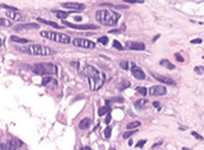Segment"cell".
Here are the masks:
<instances>
[{"label": "cell", "instance_id": "cell-1", "mask_svg": "<svg viewBox=\"0 0 204 150\" xmlns=\"http://www.w3.org/2000/svg\"><path fill=\"white\" fill-rule=\"evenodd\" d=\"M82 73L88 77V82H89V89L92 91H97L103 86L104 81H105V74L100 73L98 69H95L92 65H86L84 69L82 70Z\"/></svg>", "mask_w": 204, "mask_h": 150}, {"label": "cell", "instance_id": "cell-2", "mask_svg": "<svg viewBox=\"0 0 204 150\" xmlns=\"http://www.w3.org/2000/svg\"><path fill=\"white\" fill-rule=\"evenodd\" d=\"M95 19L102 25L114 26L120 20V14L113 11V10H98L95 12Z\"/></svg>", "mask_w": 204, "mask_h": 150}, {"label": "cell", "instance_id": "cell-3", "mask_svg": "<svg viewBox=\"0 0 204 150\" xmlns=\"http://www.w3.org/2000/svg\"><path fill=\"white\" fill-rule=\"evenodd\" d=\"M21 52H25L27 54H31V55H52L54 54V51L49 47H46V46H41V45H29L27 47H21L19 48Z\"/></svg>", "mask_w": 204, "mask_h": 150}, {"label": "cell", "instance_id": "cell-4", "mask_svg": "<svg viewBox=\"0 0 204 150\" xmlns=\"http://www.w3.org/2000/svg\"><path fill=\"white\" fill-rule=\"evenodd\" d=\"M32 71L38 75H51L57 74V66L52 63H38L32 66Z\"/></svg>", "mask_w": 204, "mask_h": 150}, {"label": "cell", "instance_id": "cell-5", "mask_svg": "<svg viewBox=\"0 0 204 150\" xmlns=\"http://www.w3.org/2000/svg\"><path fill=\"white\" fill-rule=\"evenodd\" d=\"M41 36L47 38V40L54 41L58 43H71V37L68 35L64 33H59V32H52V31H41Z\"/></svg>", "mask_w": 204, "mask_h": 150}, {"label": "cell", "instance_id": "cell-6", "mask_svg": "<svg viewBox=\"0 0 204 150\" xmlns=\"http://www.w3.org/2000/svg\"><path fill=\"white\" fill-rule=\"evenodd\" d=\"M72 43H73V46L81 47V48H88V49L95 48V43L89 40H86V38H74L72 41Z\"/></svg>", "mask_w": 204, "mask_h": 150}, {"label": "cell", "instance_id": "cell-7", "mask_svg": "<svg viewBox=\"0 0 204 150\" xmlns=\"http://www.w3.org/2000/svg\"><path fill=\"white\" fill-rule=\"evenodd\" d=\"M131 74L134 75V77H136L137 80H143L146 77V74L140 66H137L136 64L131 63Z\"/></svg>", "mask_w": 204, "mask_h": 150}, {"label": "cell", "instance_id": "cell-8", "mask_svg": "<svg viewBox=\"0 0 204 150\" xmlns=\"http://www.w3.org/2000/svg\"><path fill=\"white\" fill-rule=\"evenodd\" d=\"M147 92H150L151 96H163V95L167 93V90L162 85H156L150 87V90H147Z\"/></svg>", "mask_w": 204, "mask_h": 150}, {"label": "cell", "instance_id": "cell-9", "mask_svg": "<svg viewBox=\"0 0 204 150\" xmlns=\"http://www.w3.org/2000/svg\"><path fill=\"white\" fill-rule=\"evenodd\" d=\"M64 25L68 26L71 29H76V30H98L97 25H92V24H87V25H76V24H71L64 21Z\"/></svg>", "mask_w": 204, "mask_h": 150}, {"label": "cell", "instance_id": "cell-10", "mask_svg": "<svg viewBox=\"0 0 204 150\" xmlns=\"http://www.w3.org/2000/svg\"><path fill=\"white\" fill-rule=\"evenodd\" d=\"M61 5L66 9H72L73 11H81V10L86 9V5L79 4V3H62Z\"/></svg>", "mask_w": 204, "mask_h": 150}, {"label": "cell", "instance_id": "cell-11", "mask_svg": "<svg viewBox=\"0 0 204 150\" xmlns=\"http://www.w3.org/2000/svg\"><path fill=\"white\" fill-rule=\"evenodd\" d=\"M37 30L40 29V25L37 24H22V25H17L14 27L15 31H24V30Z\"/></svg>", "mask_w": 204, "mask_h": 150}, {"label": "cell", "instance_id": "cell-12", "mask_svg": "<svg viewBox=\"0 0 204 150\" xmlns=\"http://www.w3.org/2000/svg\"><path fill=\"white\" fill-rule=\"evenodd\" d=\"M152 76L155 77L156 80H158L160 82H163V84H168V85H176L175 80H172L167 76H163V75H158V74H152Z\"/></svg>", "mask_w": 204, "mask_h": 150}, {"label": "cell", "instance_id": "cell-13", "mask_svg": "<svg viewBox=\"0 0 204 150\" xmlns=\"http://www.w3.org/2000/svg\"><path fill=\"white\" fill-rule=\"evenodd\" d=\"M21 145H22V142L19 140V139H16V138H11L8 143L9 150H16V149H19Z\"/></svg>", "mask_w": 204, "mask_h": 150}, {"label": "cell", "instance_id": "cell-14", "mask_svg": "<svg viewBox=\"0 0 204 150\" xmlns=\"http://www.w3.org/2000/svg\"><path fill=\"white\" fill-rule=\"evenodd\" d=\"M6 16H8L10 20H14V21H22L24 20V16H22L19 11H8L6 12Z\"/></svg>", "mask_w": 204, "mask_h": 150}, {"label": "cell", "instance_id": "cell-15", "mask_svg": "<svg viewBox=\"0 0 204 150\" xmlns=\"http://www.w3.org/2000/svg\"><path fill=\"white\" fill-rule=\"evenodd\" d=\"M127 47L131 51H143L145 49V45L141 43V42H131V43L127 45Z\"/></svg>", "mask_w": 204, "mask_h": 150}, {"label": "cell", "instance_id": "cell-16", "mask_svg": "<svg viewBox=\"0 0 204 150\" xmlns=\"http://www.w3.org/2000/svg\"><path fill=\"white\" fill-rule=\"evenodd\" d=\"M105 103H106L105 106H103V107H100V108L98 110V114H99V116H104L105 113H109V112H110V101H109V100H106Z\"/></svg>", "mask_w": 204, "mask_h": 150}, {"label": "cell", "instance_id": "cell-17", "mask_svg": "<svg viewBox=\"0 0 204 150\" xmlns=\"http://www.w3.org/2000/svg\"><path fill=\"white\" fill-rule=\"evenodd\" d=\"M37 21H38V22H41V24H45V25H48V26H52V27H54V29H61V25L56 24V22H52V21L45 20V19H41V17H38V19H37Z\"/></svg>", "mask_w": 204, "mask_h": 150}, {"label": "cell", "instance_id": "cell-18", "mask_svg": "<svg viewBox=\"0 0 204 150\" xmlns=\"http://www.w3.org/2000/svg\"><path fill=\"white\" fill-rule=\"evenodd\" d=\"M160 65H161V66H165V68H167V69H170V70L176 69L175 64H172L168 59H162V60H160Z\"/></svg>", "mask_w": 204, "mask_h": 150}, {"label": "cell", "instance_id": "cell-19", "mask_svg": "<svg viewBox=\"0 0 204 150\" xmlns=\"http://www.w3.org/2000/svg\"><path fill=\"white\" fill-rule=\"evenodd\" d=\"M53 14L58 17V19H62V20H64L66 17L69 16V11H58V10H53Z\"/></svg>", "mask_w": 204, "mask_h": 150}, {"label": "cell", "instance_id": "cell-20", "mask_svg": "<svg viewBox=\"0 0 204 150\" xmlns=\"http://www.w3.org/2000/svg\"><path fill=\"white\" fill-rule=\"evenodd\" d=\"M90 118H83L81 122H79V128L81 129H87V128H89L90 126Z\"/></svg>", "mask_w": 204, "mask_h": 150}, {"label": "cell", "instance_id": "cell-21", "mask_svg": "<svg viewBox=\"0 0 204 150\" xmlns=\"http://www.w3.org/2000/svg\"><path fill=\"white\" fill-rule=\"evenodd\" d=\"M147 103H148V101H147L146 98H141V100H137V101L135 102V107H136V108H141V110H142V108L146 107Z\"/></svg>", "mask_w": 204, "mask_h": 150}, {"label": "cell", "instance_id": "cell-22", "mask_svg": "<svg viewBox=\"0 0 204 150\" xmlns=\"http://www.w3.org/2000/svg\"><path fill=\"white\" fill-rule=\"evenodd\" d=\"M10 40L12 42H16V43H27L29 42V40H26V38H21V37H16V36H11Z\"/></svg>", "mask_w": 204, "mask_h": 150}, {"label": "cell", "instance_id": "cell-23", "mask_svg": "<svg viewBox=\"0 0 204 150\" xmlns=\"http://www.w3.org/2000/svg\"><path fill=\"white\" fill-rule=\"evenodd\" d=\"M11 20L4 19V17H0V26H4V27H10L11 26Z\"/></svg>", "mask_w": 204, "mask_h": 150}, {"label": "cell", "instance_id": "cell-24", "mask_svg": "<svg viewBox=\"0 0 204 150\" xmlns=\"http://www.w3.org/2000/svg\"><path fill=\"white\" fill-rule=\"evenodd\" d=\"M141 126V123H140L139 121H135V122H131V123H129L126 126V128L129 130H131V129H135V128H137V127H140Z\"/></svg>", "mask_w": 204, "mask_h": 150}, {"label": "cell", "instance_id": "cell-25", "mask_svg": "<svg viewBox=\"0 0 204 150\" xmlns=\"http://www.w3.org/2000/svg\"><path fill=\"white\" fill-rule=\"evenodd\" d=\"M135 133H137V130H136V129H135V130H127V132H125V133L122 134V138H124V139L130 138L131 135H134Z\"/></svg>", "mask_w": 204, "mask_h": 150}, {"label": "cell", "instance_id": "cell-26", "mask_svg": "<svg viewBox=\"0 0 204 150\" xmlns=\"http://www.w3.org/2000/svg\"><path fill=\"white\" fill-rule=\"evenodd\" d=\"M136 91L140 92L142 96H146L147 95V89L146 87H142V86H137V87H136Z\"/></svg>", "mask_w": 204, "mask_h": 150}, {"label": "cell", "instance_id": "cell-27", "mask_svg": "<svg viewBox=\"0 0 204 150\" xmlns=\"http://www.w3.org/2000/svg\"><path fill=\"white\" fill-rule=\"evenodd\" d=\"M51 81H54V80H53V79H52L51 76H45L43 79H42V82H41V84H42L43 86H46L47 84H49Z\"/></svg>", "mask_w": 204, "mask_h": 150}, {"label": "cell", "instance_id": "cell-28", "mask_svg": "<svg viewBox=\"0 0 204 150\" xmlns=\"http://www.w3.org/2000/svg\"><path fill=\"white\" fill-rule=\"evenodd\" d=\"M110 135H111V127H106L105 128V130H104V137H105L106 139H109L110 138Z\"/></svg>", "mask_w": 204, "mask_h": 150}, {"label": "cell", "instance_id": "cell-29", "mask_svg": "<svg viewBox=\"0 0 204 150\" xmlns=\"http://www.w3.org/2000/svg\"><path fill=\"white\" fill-rule=\"evenodd\" d=\"M129 86H130V81L124 80L121 82V85H120V87H119V89H120V90H125V89H127Z\"/></svg>", "mask_w": 204, "mask_h": 150}, {"label": "cell", "instance_id": "cell-30", "mask_svg": "<svg viewBox=\"0 0 204 150\" xmlns=\"http://www.w3.org/2000/svg\"><path fill=\"white\" fill-rule=\"evenodd\" d=\"M113 46H114V48L119 49V51H122V49H124V47L121 46V43H120L119 41H116V40H115L114 42H113Z\"/></svg>", "mask_w": 204, "mask_h": 150}, {"label": "cell", "instance_id": "cell-31", "mask_svg": "<svg viewBox=\"0 0 204 150\" xmlns=\"http://www.w3.org/2000/svg\"><path fill=\"white\" fill-rule=\"evenodd\" d=\"M0 6H1V8H4V9H8L9 11H19L16 8H14V6H10V5H6V4H1Z\"/></svg>", "mask_w": 204, "mask_h": 150}, {"label": "cell", "instance_id": "cell-32", "mask_svg": "<svg viewBox=\"0 0 204 150\" xmlns=\"http://www.w3.org/2000/svg\"><path fill=\"white\" fill-rule=\"evenodd\" d=\"M98 42H99V43H102V45H108V37H106V36L99 37V38H98Z\"/></svg>", "mask_w": 204, "mask_h": 150}, {"label": "cell", "instance_id": "cell-33", "mask_svg": "<svg viewBox=\"0 0 204 150\" xmlns=\"http://www.w3.org/2000/svg\"><path fill=\"white\" fill-rule=\"evenodd\" d=\"M120 66H121L124 70H127L129 69V63H127L126 60H124V62H120Z\"/></svg>", "mask_w": 204, "mask_h": 150}, {"label": "cell", "instance_id": "cell-34", "mask_svg": "<svg viewBox=\"0 0 204 150\" xmlns=\"http://www.w3.org/2000/svg\"><path fill=\"white\" fill-rule=\"evenodd\" d=\"M194 71L197 74H199V75H203V66H196L194 68Z\"/></svg>", "mask_w": 204, "mask_h": 150}, {"label": "cell", "instance_id": "cell-35", "mask_svg": "<svg viewBox=\"0 0 204 150\" xmlns=\"http://www.w3.org/2000/svg\"><path fill=\"white\" fill-rule=\"evenodd\" d=\"M109 101H110V103L111 102H124V98L122 97H114V98H110Z\"/></svg>", "mask_w": 204, "mask_h": 150}, {"label": "cell", "instance_id": "cell-36", "mask_svg": "<svg viewBox=\"0 0 204 150\" xmlns=\"http://www.w3.org/2000/svg\"><path fill=\"white\" fill-rule=\"evenodd\" d=\"M192 135L194 137V138H197V139H199V140H203V137L200 135V134H198L197 132H192Z\"/></svg>", "mask_w": 204, "mask_h": 150}, {"label": "cell", "instance_id": "cell-37", "mask_svg": "<svg viewBox=\"0 0 204 150\" xmlns=\"http://www.w3.org/2000/svg\"><path fill=\"white\" fill-rule=\"evenodd\" d=\"M176 59H177L178 62H181V63H182V62H184V58L181 55L180 53H176Z\"/></svg>", "mask_w": 204, "mask_h": 150}, {"label": "cell", "instance_id": "cell-38", "mask_svg": "<svg viewBox=\"0 0 204 150\" xmlns=\"http://www.w3.org/2000/svg\"><path fill=\"white\" fill-rule=\"evenodd\" d=\"M145 144H146V140H140V142L136 144V146H137V148H142Z\"/></svg>", "mask_w": 204, "mask_h": 150}, {"label": "cell", "instance_id": "cell-39", "mask_svg": "<svg viewBox=\"0 0 204 150\" xmlns=\"http://www.w3.org/2000/svg\"><path fill=\"white\" fill-rule=\"evenodd\" d=\"M125 3H130V4H136V3H143V1H141V0H125Z\"/></svg>", "mask_w": 204, "mask_h": 150}, {"label": "cell", "instance_id": "cell-40", "mask_svg": "<svg viewBox=\"0 0 204 150\" xmlns=\"http://www.w3.org/2000/svg\"><path fill=\"white\" fill-rule=\"evenodd\" d=\"M111 121V116H110V112L108 113V116H106V118H105V124H109V122Z\"/></svg>", "mask_w": 204, "mask_h": 150}, {"label": "cell", "instance_id": "cell-41", "mask_svg": "<svg viewBox=\"0 0 204 150\" xmlns=\"http://www.w3.org/2000/svg\"><path fill=\"white\" fill-rule=\"evenodd\" d=\"M191 42H192L193 45H197V43H202V40L200 38H196V40H192Z\"/></svg>", "mask_w": 204, "mask_h": 150}, {"label": "cell", "instance_id": "cell-42", "mask_svg": "<svg viewBox=\"0 0 204 150\" xmlns=\"http://www.w3.org/2000/svg\"><path fill=\"white\" fill-rule=\"evenodd\" d=\"M0 150H9L8 144H0Z\"/></svg>", "mask_w": 204, "mask_h": 150}, {"label": "cell", "instance_id": "cell-43", "mask_svg": "<svg viewBox=\"0 0 204 150\" xmlns=\"http://www.w3.org/2000/svg\"><path fill=\"white\" fill-rule=\"evenodd\" d=\"M161 144H162V142H161V140H160V142H157V143H155V144L152 145V149H156V148H157V146H160Z\"/></svg>", "mask_w": 204, "mask_h": 150}, {"label": "cell", "instance_id": "cell-44", "mask_svg": "<svg viewBox=\"0 0 204 150\" xmlns=\"http://www.w3.org/2000/svg\"><path fill=\"white\" fill-rule=\"evenodd\" d=\"M152 105H153V107H160V102L155 101V102H153V103H152Z\"/></svg>", "mask_w": 204, "mask_h": 150}, {"label": "cell", "instance_id": "cell-45", "mask_svg": "<svg viewBox=\"0 0 204 150\" xmlns=\"http://www.w3.org/2000/svg\"><path fill=\"white\" fill-rule=\"evenodd\" d=\"M120 32V30H111L110 33H119Z\"/></svg>", "mask_w": 204, "mask_h": 150}, {"label": "cell", "instance_id": "cell-46", "mask_svg": "<svg viewBox=\"0 0 204 150\" xmlns=\"http://www.w3.org/2000/svg\"><path fill=\"white\" fill-rule=\"evenodd\" d=\"M81 150H92L89 148V146H83V148H81Z\"/></svg>", "mask_w": 204, "mask_h": 150}, {"label": "cell", "instance_id": "cell-47", "mask_svg": "<svg viewBox=\"0 0 204 150\" xmlns=\"http://www.w3.org/2000/svg\"><path fill=\"white\" fill-rule=\"evenodd\" d=\"M180 129H181V130H186L187 128H186V127H183V126H181V127H180Z\"/></svg>", "mask_w": 204, "mask_h": 150}, {"label": "cell", "instance_id": "cell-48", "mask_svg": "<svg viewBox=\"0 0 204 150\" xmlns=\"http://www.w3.org/2000/svg\"><path fill=\"white\" fill-rule=\"evenodd\" d=\"M158 37H160V35H157V36H156L155 38H153V42H155V41H157V38H158Z\"/></svg>", "mask_w": 204, "mask_h": 150}, {"label": "cell", "instance_id": "cell-49", "mask_svg": "<svg viewBox=\"0 0 204 150\" xmlns=\"http://www.w3.org/2000/svg\"><path fill=\"white\" fill-rule=\"evenodd\" d=\"M131 145H132V140L130 139V140H129V146H131Z\"/></svg>", "mask_w": 204, "mask_h": 150}, {"label": "cell", "instance_id": "cell-50", "mask_svg": "<svg viewBox=\"0 0 204 150\" xmlns=\"http://www.w3.org/2000/svg\"><path fill=\"white\" fill-rule=\"evenodd\" d=\"M109 150H116L115 148H109Z\"/></svg>", "mask_w": 204, "mask_h": 150}, {"label": "cell", "instance_id": "cell-51", "mask_svg": "<svg viewBox=\"0 0 204 150\" xmlns=\"http://www.w3.org/2000/svg\"><path fill=\"white\" fill-rule=\"evenodd\" d=\"M3 45V41H1V38H0V46Z\"/></svg>", "mask_w": 204, "mask_h": 150}, {"label": "cell", "instance_id": "cell-52", "mask_svg": "<svg viewBox=\"0 0 204 150\" xmlns=\"http://www.w3.org/2000/svg\"><path fill=\"white\" fill-rule=\"evenodd\" d=\"M183 150H191V149H188V148H183Z\"/></svg>", "mask_w": 204, "mask_h": 150}]
</instances>
